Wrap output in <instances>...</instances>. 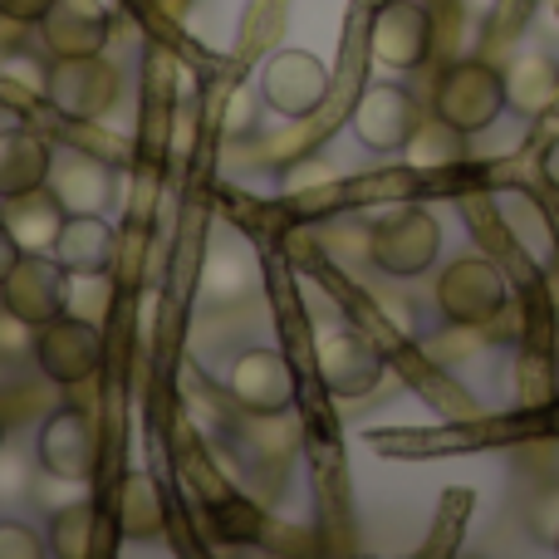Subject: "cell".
I'll return each mask as SVG.
<instances>
[{"label":"cell","mask_w":559,"mask_h":559,"mask_svg":"<svg viewBox=\"0 0 559 559\" xmlns=\"http://www.w3.org/2000/svg\"><path fill=\"white\" fill-rule=\"evenodd\" d=\"M45 187L59 197V206H64L69 216L74 212H104L108 197H114V177H108V167L94 163L88 153H55Z\"/></svg>","instance_id":"cell-17"},{"label":"cell","mask_w":559,"mask_h":559,"mask_svg":"<svg viewBox=\"0 0 559 559\" xmlns=\"http://www.w3.org/2000/svg\"><path fill=\"white\" fill-rule=\"evenodd\" d=\"M39 94L59 108V114L94 123V118L114 114L118 104V69L104 55H69L45 69V88Z\"/></svg>","instance_id":"cell-3"},{"label":"cell","mask_w":559,"mask_h":559,"mask_svg":"<svg viewBox=\"0 0 559 559\" xmlns=\"http://www.w3.org/2000/svg\"><path fill=\"white\" fill-rule=\"evenodd\" d=\"M550 535H555V540H559V525H555V531H550Z\"/></svg>","instance_id":"cell-29"},{"label":"cell","mask_w":559,"mask_h":559,"mask_svg":"<svg viewBox=\"0 0 559 559\" xmlns=\"http://www.w3.org/2000/svg\"><path fill=\"white\" fill-rule=\"evenodd\" d=\"M506 299L511 295H506L501 265L486 261V255H462V261H452L442 275H437V309L462 329L491 324V319L506 309Z\"/></svg>","instance_id":"cell-4"},{"label":"cell","mask_w":559,"mask_h":559,"mask_svg":"<svg viewBox=\"0 0 559 559\" xmlns=\"http://www.w3.org/2000/svg\"><path fill=\"white\" fill-rule=\"evenodd\" d=\"M423 114H417L413 94L397 84H368L354 104V138L373 153H397L407 147V138L417 133Z\"/></svg>","instance_id":"cell-12"},{"label":"cell","mask_w":559,"mask_h":559,"mask_svg":"<svg viewBox=\"0 0 559 559\" xmlns=\"http://www.w3.org/2000/svg\"><path fill=\"white\" fill-rule=\"evenodd\" d=\"M49 5H55V0H0V20H15V25H39Z\"/></svg>","instance_id":"cell-24"},{"label":"cell","mask_w":559,"mask_h":559,"mask_svg":"<svg viewBox=\"0 0 559 559\" xmlns=\"http://www.w3.org/2000/svg\"><path fill=\"white\" fill-rule=\"evenodd\" d=\"M114 525L128 540H157V535H163V486L147 472H128L123 481H118Z\"/></svg>","instance_id":"cell-18"},{"label":"cell","mask_w":559,"mask_h":559,"mask_svg":"<svg viewBox=\"0 0 559 559\" xmlns=\"http://www.w3.org/2000/svg\"><path fill=\"white\" fill-rule=\"evenodd\" d=\"M226 393L241 413L255 417H280L295 403V368L280 348H246L231 358V373H226Z\"/></svg>","instance_id":"cell-7"},{"label":"cell","mask_w":559,"mask_h":559,"mask_svg":"<svg viewBox=\"0 0 559 559\" xmlns=\"http://www.w3.org/2000/svg\"><path fill=\"white\" fill-rule=\"evenodd\" d=\"M49 540L20 521H0V559H45Z\"/></svg>","instance_id":"cell-23"},{"label":"cell","mask_w":559,"mask_h":559,"mask_svg":"<svg viewBox=\"0 0 559 559\" xmlns=\"http://www.w3.org/2000/svg\"><path fill=\"white\" fill-rule=\"evenodd\" d=\"M20 255H25V251H20V246H15V236H10V231H5V222H0V285H5V275L15 271V261H20Z\"/></svg>","instance_id":"cell-26"},{"label":"cell","mask_w":559,"mask_h":559,"mask_svg":"<svg viewBox=\"0 0 559 559\" xmlns=\"http://www.w3.org/2000/svg\"><path fill=\"white\" fill-rule=\"evenodd\" d=\"M261 98L280 118H309L329 98V69L309 49H275L261 69Z\"/></svg>","instance_id":"cell-6"},{"label":"cell","mask_w":559,"mask_h":559,"mask_svg":"<svg viewBox=\"0 0 559 559\" xmlns=\"http://www.w3.org/2000/svg\"><path fill=\"white\" fill-rule=\"evenodd\" d=\"M35 338H39V329L29 324V319H20L15 309L0 299V364H25V358H35Z\"/></svg>","instance_id":"cell-22"},{"label":"cell","mask_w":559,"mask_h":559,"mask_svg":"<svg viewBox=\"0 0 559 559\" xmlns=\"http://www.w3.org/2000/svg\"><path fill=\"white\" fill-rule=\"evenodd\" d=\"M289 187H334V167L324 163H305L289 173Z\"/></svg>","instance_id":"cell-25"},{"label":"cell","mask_w":559,"mask_h":559,"mask_svg":"<svg viewBox=\"0 0 559 559\" xmlns=\"http://www.w3.org/2000/svg\"><path fill=\"white\" fill-rule=\"evenodd\" d=\"M432 114L456 133H481L506 114V79L486 59H456L432 88Z\"/></svg>","instance_id":"cell-1"},{"label":"cell","mask_w":559,"mask_h":559,"mask_svg":"<svg viewBox=\"0 0 559 559\" xmlns=\"http://www.w3.org/2000/svg\"><path fill=\"white\" fill-rule=\"evenodd\" d=\"M501 79H506V108H515L525 118H540L559 98V64L545 55L511 59V69H501Z\"/></svg>","instance_id":"cell-19"},{"label":"cell","mask_w":559,"mask_h":559,"mask_svg":"<svg viewBox=\"0 0 559 559\" xmlns=\"http://www.w3.org/2000/svg\"><path fill=\"white\" fill-rule=\"evenodd\" d=\"M64 206H59V197L49 192V187H35V192L25 197H10V202H0V222H5V231L15 236V246L25 255L35 251H55L59 231H64Z\"/></svg>","instance_id":"cell-15"},{"label":"cell","mask_w":559,"mask_h":559,"mask_svg":"<svg viewBox=\"0 0 559 559\" xmlns=\"http://www.w3.org/2000/svg\"><path fill=\"white\" fill-rule=\"evenodd\" d=\"M35 456L55 481H88L98 472V432L88 423V413H79V407L49 413L45 427H39Z\"/></svg>","instance_id":"cell-10"},{"label":"cell","mask_w":559,"mask_h":559,"mask_svg":"<svg viewBox=\"0 0 559 559\" xmlns=\"http://www.w3.org/2000/svg\"><path fill=\"white\" fill-rule=\"evenodd\" d=\"M432 49V15L423 0H383L368 25V55L383 69H417Z\"/></svg>","instance_id":"cell-9"},{"label":"cell","mask_w":559,"mask_h":559,"mask_svg":"<svg viewBox=\"0 0 559 559\" xmlns=\"http://www.w3.org/2000/svg\"><path fill=\"white\" fill-rule=\"evenodd\" d=\"M0 299H5L20 319H29V324L39 329V324H49V319L69 314V271L45 251L20 255L15 271L0 285Z\"/></svg>","instance_id":"cell-11"},{"label":"cell","mask_w":559,"mask_h":559,"mask_svg":"<svg viewBox=\"0 0 559 559\" xmlns=\"http://www.w3.org/2000/svg\"><path fill=\"white\" fill-rule=\"evenodd\" d=\"M35 364L59 388L88 383L98 373V364H104V334H98V324H88L79 314H59L49 324H39Z\"/></svg>","instance_id":"cell-5"},{"label":"cell","mask_w":559,"mask_h":559,"mask_svg":"<svg viewBox=\"0 0 559 559\" xmlns=\"http://www.w3.org/2000/svg\"><path fill=\"white\" fill-rule=\"evenodd\" d=\"M437 251H442V226L423 206H393V212H383L368 226V261L383 275L397 280L427 275Z\"/></svg>","instance_id":"cell-2"},{"label":"cell","mask_w":559,"mask_h":559,"mask_svg":"<svg viewBox=\"0 0 559 559\" xmlns=\"http://www.w3.org/2000/svg\"><path fill=\"white\" fill-rule=\"evenodd\" d=\"M45 540H49V555L55 559H94L108 550L104 515H98L94 501H74V506H64V511H55Z\"/></svg>","instance_id":"cell-20"},{"label":"cell","mask_w":559,"mask_h":559,"mask_svg":"<svg viewBox=\"0 0 559 559\" xmlns=\"http://www.w3.org/2000/svg\"><path fill=\"white\" fill-rule=\"evenodd\" d=\"M314 364L324 388L338 397H364L383 383V354L358 329H324L314 344Z\"/></svg>","instance_id":"cell-8"},{"label":"cell","mask_w":559,"mask_h":559,"mask_svg":"<svg viewBox=\"0 0 559 559\" xmlns=\"http://www.w3.org/2000/svg\"><path fill=\"white\" fill-rule=\"evenodd\" d=\"M0 452H5V417H0Z\"/></svg>","instance_id":"cell-28"},{"label":"cell","mask_w":559,"mask_h":559,"mask_svg":"<svg viewBox=\"0 0 559 559\" xmlns=\"http://www.w3.org/2000/svg\"><path fill=\"white\" fill-rule=\"evenodd\" d=\"M462 138L452 123H442V118H432V123H417V133L407 138V157H413L417 167H442V163H456L462 157Z\"/></svg>","instance_id":"cell-21"},{"label":"cell","mask_w":559,"mask_h":559,"mask_svg":"<svg viewBox=\"0 0 559 559\" xmlns=\"http://www.w3.org/2000/svg\"><path fill=\"white\" fill-rule=\"evenodd\" d=\"M59 265L69 271V280H98L114 265V226L104 222V212H74L64 216V231L55 241Z\"/></svg>","instance_id":"cell-14"},{"label":"cell","mask_w":559,"mask_h":559,"mask_svg":"<svg viewBox=\"0 0 559 559\" xmlns=\"http://www.w3.org/2000/svg\"><path fill=\"white\" fill-rule=\"evenodd\" d=\"M49 163H55V147L35 128H0V202L45 187Z\"/></svg>","instance_id":"cell-16"},{"label":"cell","mask_w":559,"mask_h":559,"mask_svg":"<svg viewBox=\"0 0 559 559\" xmlns=\"http://www.w3.org/2000/svg\"><path fill=\"white\" fill-rule=\"evenodd\" d=\"M108 10L104 0H55L39 20V39L55 59L69 55H104L108 49Z\"/></svg>","instance_id":"cell-13"},{"label":"cell","mask_w":559,"mask_h":559,"mask_svg":"<svg viewBox=\"0 0 559 559\" xmlns=\"http://www.w3.org/2000/svg\"><path fill=\"white\" fill-rule=\"evenodd\" d=\"M15 486H20V466H10L5 456H0V496L15 491Z\"/></svg>","instance_id":"cell-27"}]
</instances>
